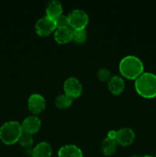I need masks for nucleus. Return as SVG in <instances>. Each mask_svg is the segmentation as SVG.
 <instances>
[{
	"instance_id": "1",
	"label": "nucleus",
	"mask_w": 156,
	"mask_h": 157,
	"mask_svg": "<svg viewBox=\"0 0 156 157\" xmlns=\"http://www.w3.org/2000/svg\"><path fill=\"white\" fill-rule=\"evenodd\" d=\"M119 71L122 76L136 80L144 72V65L141 59L135 55H127L119 62Z\"/></svg>"
},
{
	"instance_id": "2",
	"label": "nucleus",
	"mask_w": 156,
	"mask_h": 157,
	"mask_svg": "<svg viewBox=\"0 0 156 157\" xmlns=\"http://www.w3.org/2000/svg\"><path fill=\"white\" fill-rule=\"evenodd\" d=\"M135 88L140 96L145 98L156 97V75L151 72H143L135 81Z\"/></svg>"
},
{
	"instance_id": "3",
	"label": "nucleus",
	"mask_w": 156,
	"mask_h": 157,
	"mask_svg": "<svg viewBox=\"0 0 156 157\" xmlns=\"http://www.w3.org/2000/svg\"><path fill=\"white\" fill-rule=\"evenodd\" d=\"M22 133L21 125L18 121H7L0 127V140L6 144H13L18 141Z\"/></svg>"
},
{
	"instance_id": "4",
	"label": "nucleus",
	"mask_w": 156,
	"mask_h": 157,
	"mask_svg": "<svg viewBox=\"0 0 156 157\" xmlns=\"http://www.w3.org/2000/svg\"><path fill=\"white\" fill-rule=\"evenodd\" d=\"M67 15L69 18V25L73 30L85 29V27L88 24V15L82 9H73Z\"/></svg>"
},
{
	"instance_id": "5",
	"label": "nucleus",
	"mask_w": 156,
	"mask_h": 157,
	"mask_svg": "<svg viewBox=\"0 0 156 157\" xmlns=\"http://www.w3.org/2000/svg\"><path fill=\"white\" fill-rule=\"evenodd\" d=\"M57 27L54 20L47 15L40 18L35 24V31L41 36H47L56 30Z\"/></svg>"
},
{
	"instance_id": "6",
	"label": "nucleus",
	"mask_w": 156,
	"mask_h": 157,
	"mask_svg": "<svg viewBox=\"0 0 156 157\" xmlns=\"http://www.w3.org/2000/svg\"><path fill=\"white\" fill-rule=\"evenodd\" d=\"M64 90L65 94L71 98L80 97L83 91V86L80 81L75 77L67 78L64 83Z\"/></svg>"
},
{
	"instance_id": "7",
	"label": "nucleus",
	"mask_w": 156,
	"mask_h": 157,
	"mask_svg": "<svg viewBox=\"0 0 156 157\" xmlns=\"http://www.w3.org/2000/svg\"><path fill=\"white\" fill-rule=\"evenodd\" d=\"M28 107L33 113H39L46 107V101L44 97L39 94H32L28 100Z\"/></svg>"
},
{
	"instance_id": "8",
	"label": "nucleus",
	"mask_w": 156,
	"mask_h": 157,
	"mask_svg": "<svg viewBox=\"0 0 156 157\" xmlns=\"http://www.w3.org/2000/svg\"><path fill=\"white\" fill-rule=\"evenodd\" d=\"M136 134L129 127H123L116 131V141L118 144L125 147L132 144L134 141Z\"/></svg>"
},
{
	"instance_id": "9",
	"label": "nucleus",
	"mask_w": 156,
	"mask_h": 157,
	"mask_svg": "<svg viewBox=\"0 0 156 157\" xmlns=\"http://www.w3.org/2000/svg\"><path fill=\"white\" fill-rule=\"evenodd\" d=\"M21 125L24 133L32 135L39 130L41 125V121L38 117L32 115L26 117Z\"/></svg>"
},
{
	"instance_id": "10",
	"label": "nucleus",
	"mask_w": 156,
	"mask_h": 157,
	"mask_svg": "<svg viewBox=\"0 0 156 157\" xmlns=\"http://www.w3.org/2000/svg\"><path fill=\"white\" fill-rule=\"evenodd\" d=\"M73 29L68 27L56 29L54 32V39L59 44H66L73 40Z\"/></svg>"
},
{
	"instance_id": "11",
	"label": "nucleus",
	"mask_w": 156,
	"mask_h": 157,
	"mask_svg": "<svg viewBox=\"0 0 156 157\" xmlns=\"http://www.w3.org/2000/svg\"><path fill=\"white\" fill-rule=\"evenodd\" d=\"M108 88L113 94H120L125 88V81L123 78L118 75L111 77L108 81Z\"/></svg>"
},
{
	"instance_id": "12",
	"label": "nucleus",
	"mask_w": 156,
	"mask_h": 157,
	"mask_svg": "<svg viewBox=\"0 0 156 157\" xmlns=\"http://www.w3.org/2000/svg\"><path fill=\"white\" fill-rule=\"evenodd\" d=\"M58 157H83L80 149L76 145L67 144L60 148L58 150Z\"/></svg>"
},
{
	"instance_id": "13",
	"label": "nucleus",
	"mask_w": 156,
	"mask_h": 157,
	"mask_svg": "<svg viewBox=\"0 0 156 157\" xmlns=\"http://www.w3.org/2000/svg\"><path fill=\"white\" fill-rule=\"evenodd\" d=\"M63 7L61 2L58 0H50L46 6V15L54 20L62 14Z\"/></svg>"
},
{
	"instance_id": "14",
	"label": "nucleus",
	"mask_w": 156,
	"mask_h": 157,
	"mask_svg": "<svg viewBox=\"0 0 156 157\" xmlns=\"http://www.w3.org/2000/svg\"><path fill=\"white\" fill-rule=\"evenodd\" d=\"M52 153V147L47 142L39 143L32 149V157H50Z\"/></svg>"
},
{
	"instance_id": "15",
	"label": "nucleus",
	"mask_w": 156,
	"mask_h": 157,
	"mask_svg": "<svg viewBox=\"0 0 156 157\" xmlns=\"http://www.w3.org/2000/svg\"><path fill=\"white\" fill-rule=\"evenodd\" d=\"M116 146H117V143L116 140L110 139L109 137L105 138L102 140V145H101L102 153L105 156H111L116 152Z\"/></svg>"
},
{
	"instance_id": "16",
	"label": "nucleus",
	"mask_w": 156,
	"mask_h": 157,
	"mask_svg": "<svg viewBox=\"0 0 156 157\" xmlns=\"http://www.w3.org/2000/svg\"><path fill=\"white\" fill-rule=\"evenodd\" d=\"M73 103V98L67 96V94H60L55 99V105L61 109L67 108L70 107Z\"/></svg>"
},
{
	"instance_id": "17",
	"label": "nucleus",
	"mask_w": 156,
	"mask_h": 157,
	"mask_svg": "<svg viewBox=\"0 0 156 157\" xmlns=\"http://www.w3.org/2000/svg\"><path fill=\"white\" fill-rule=\"evenodd\" d=\"M87 33L85 29H76L73 31V40L76 43L84 42L87 39Z\"/></svg>"
},
{
	"instance_id": "18",
	"label": "nucleus",
	"mask_w": 156,
	"mask_h": 157,
	"mask_svg": "<svg viewBox=\"0 0 156 157\" xmlns=\"http://www.w3.org/2000/svg\"><path fill=\"white\" fill-rule=\"evenodd\" d=\"M18 142L20 143V144L22 147H26V148H30L32 146V144H33L34 140L32 134H29V133H26L23 132L21 136H20L19 140H18Z\"/></svg>"
},
{
	"instance_id": "19",
	"label": "nucleus",
	"mask_w": 156,
	"mask_h": 157,
	"mask_svg": "<svg viewBox=\"0 0 156 157\" xmlns=\"http://www.w3.org/2000/svg\"><path fill=\"white\" fill-rule=\"evenodd\" d=\"M55 25H56L57 29L59 28H64V27H68L69 25V18L68 15H64L61 14L59 16L57 17L54 19Z\"/></svg>"
},
{
	"instance_id": "20",
	"label": "nucleus",
	"mask_w": 156,
	"mask_h": 157,
	"mask_svg": "<svg viewBox=\"0 0 156 157\" xmlns=\"http://www.w3.org/2000/svg\"><path fill=\"white\" fill-rule=\"evenodd\" d=\"M97 78L101 81H109L111 78V72L106 67H101L97 71Z\"/></svg>"
},
{
	"instance_id": "21",
	"label": "nucleus",
	"mask_w": 156,
	"mask_h": 157,
	"mask_svg": "<svg viewBox=\"0 0 156 157\" xmlns=\"http://www.w3.org/2000/svg\"><path fill=\"white\" fill-rule=\"evenodd\" d=\"M116 131L114 130H110L108 132V136L107 137L110 138V139H113V140H116Z\"/></svg>"
},
{
	"instance_id": "22",
	"label": "nucleus",
	"mask_w": 156,
	"mask_h": 157,
	"mask_svg": "<svg viewBox=\"0 0 156 157\" xmlns=\"http://www.w3.org/2000/svg\"><path fill=\"white\" fill-rule=\"evenodd\" d=\"M142 157H154V156H151V155H146V156H142Z\"/></svg>"
},
{
	"instance_id": "23",
	"label": "nucleus",
	"mask_w": 156,
	"mask_h": 157,
	"mask_svg": "<svg viewBox=\"0 0 156 157\" xmlns=\"http://www.w3.org/2000/svg\"><path fill=\"white\" fill-rule=\"evenodd\" d=\"M131 157H142V156H139L138 155H134V156H132Z\"/></svg>"
},
{
	"instance_id": "24",
	"label": "nucleus",
	"mask_w": 156,
	"mask_h": 157,
	"mask_svg": "<svg viewBox=\"0 0 156 157\" xmlns=\"http://www.w3.org/2000/svg\"><path fill=\"white\" fill-rule=\"evenodd\" d=\"M154 157H156V153H155V156H154Z\"/></svg>"
}]
</instances>
